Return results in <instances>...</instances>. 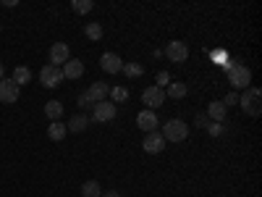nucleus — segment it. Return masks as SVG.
Wrapping results in <instances>:
<instances>
[{"label":"nucleus","mask_w":262,"mask_h":197,"mask_svg":"<svg viewBox=\"0 0 262 197\" xmlns=\"http://www.w3.org/2000/svg\"><path fill=\"white\" fill-rule=\"evenodd\" d=\"M123 71L128 74V76H139L144 69H142V66L139 63H123Z\"/></svg>","instance_id":"obj_25"},{"label":"nucleus","mask_w":262,"mask_h":197,"mask_svg":"<svg viewBox=\"0 0 262 197\" xmlns=\"http://www.w3.org/2000/svg\"><path fill=\"white\" fill-rule=\"evenodd\" d=\"M6 79V69H3V63H0V82Z\"/></svg>","instance_id":"obj_31"},{"label":"nucleus","mask_w":262,"mask_h":197,"mask_svg":"<svg viewBox=\"0 0 262 197\" xmlns=\"http://www.w3.org/2000/svg\"><path fill=\"white\" fill-rule=\"evenodd\" d=\"M165 58L173 61V63H184L189 58V45L181 42V40H170L165 45Z\"/></svg>","instance_id":"obj_4"},{"label":"nucleus","mask_w":262,"mask_h":197,"mask_svg":"<svg viewBox=\"0 0 262 197\" xmlns=\"http://www.w3.org/2000/svg\"><path fill=\"white\" fill-rule=\"evenodd\" d=\"M86 126H90V119H86L84 113H76V116H71V119H69V124H66V129H69V131H74V134L84 131Z\"/></svg>","instance_id":"obj_17"},{"label":"nucleus","mask_w":262,"mask_h":197,"mask_svg":"<svg viewBox=\"0 0 262 197\" xmlns=\"http://www.w3.org/2000/svg\"><path fill=\"white\" fill-rule=\"evenodd\" d=\"M142 100H144V105H149L147 111H155V108H160L165 103V90H160V87H155V84H149L147 90L142 92Z\"/></svg>","instance_id":"obj_5"},{"label":"nucleus","mask_w":262,"mask_h":197,"mask_svg":"<svg viewBox=\"0 0 262 197\" xmlns=\"http://www.w3.org/2000/svg\"><path fill=\"white\" fill-rule=\"evenodd\" d=\"M207 116H210V121L221 124V121H226V116H228V108L223 105V100H215V103L207 105Z\"/></svg>","instance_id":"obj_15"},{"label":"nucleus","mask_w":262,"mask_h":197,"mask_svg":"<svg viewBox=\"0 0 262 197\" xmlns=\"http://www.w3.org/2000/svg\"><path fill=\"white\" fill-rule=\"evenodd\" d=\"M186 92H189V90H186V84H184V82H173V84H168V92H165V97L181 100Z\"/></svg>","instance_id":"obj_20"},{"label":"nucleus","mask_w":262,"mask_h":197,"mask_svg":"<svg viewBox=\"0 0 262 197\" xmlns=\"http://www.w3.org/2000/svg\"><path fill=\"white\" fill-rule=\"evenodd\" d=\"M137 126H139L142 131H147V134H152V131L160 126V121H158L155 111H142V113L137 116Z\"/></svg>","instance_id":"obj_13"},{"label":"nucleus","mask_w":262,"mask_h":197,"mask_svg":"<svg viewBox=\"0 0 262 197\" xmlns=\"http://www.w3.org/2000/svg\"><path fill=\"white\" fill-rule=\"evenodd\" d=\"M39 82L48 87V90H53V87H58L63 82V71L58 69V66H42V71H39Z\"/></svg>","instance_id":"obj_6"},{"label":"nucleus","mask_w":262,"mask_h":197,"mask_svg":"<svg viewBox=\"0 0 262 197\" xmlns=\"http://www.w3.org/2000/svg\"><path fill=\"white\" fill-rule=\"evenodd\" d=\"M84 32H86V37H90V40H95V42H97V40L102 37V27H100V21H90Z\"/></svg>","instance_id":"obj_24"},{"label":"nucleus","mask_w":262,"mask_h":197,"mask_svg":"<svg viewBox=\"0 0 262 197\" xmlns=\"http://www.w3.org/2000/svg\"><path fill=\"white\" fill-rule=\"evenodd\" d=\"M100 69H102L105 74H121V71H123V61H121V55H116V53H102V55H100Z\"/></svg>","instance_id":"obj_8"},{"label":"nucleus","mask_w":262,"mask_h":197,"mask_svg":"<svg viewBox=\"0 0 262 197\" xmlns=\"http://www.w3.org/2000/svg\"><path fill=\"white\" fill-rule=\"evenodd\" d=\"M102 197H121L118 192H113V189H107V192H102Z\"/></svg>","instance_id":"obj_30"},{"label":"nucleus","mask_w":262,"mask_h":197,"mask_svg":"<svg viewBox=\"0 0 262 197\" xmlns=\"http://www.w3.org/2000/svg\"><path fill=\"white\" fill-rule=\"evenodd\" d=\"M60 71H63V79H79L84 74V63L79 58H69L60 66Z\"/></svg>","instance_id":"obj_14"},{"label":"nucleus","mask_w":262,"mask_h":197,"mask_svg":"<svg viewBox=\"0 0 262 197\" xmlns=\"http://www.w3.org/2000/svg\"><path fill=\"white\" fill-rule=\"evenodd\" d=\"M71 8H74V13L84 16V13H90V11L95 8V3H92V0H74V3H71Z\"/></svg>","instance_id":"obj_22"},{"label":"nucleus","mask_w":262,"mask_h":197,"mask_svg":"<svg viewBox=\"0 0 262 197\" xmlns=\"http://www.w3.org/2000/svg\"><path fill=\"white\" fill-rule=\"evenodd\" d=\"M11 79L16 82V87H24V84H29V82H32V69H29V66H16Z\"/></svg>","instance_id":"obj_16"},{"label":"nucleus","mask_w":262,"mask_h":197,"mask_svg":"<svg viewBox=\"0 0 262 197\" xmlns=\"http://www.w3.org/2000/svg\"><path fill=\"white\" fill-rule=\"evenodd\" d=\"M92 119L95 121H113L116 119V113H118V105H113L111 100H102V103H97L95 108H92Z\"/></svg>","instance_id":"obj_7"},{"label":"nucleus","mask_w":262,"mask_h":197,"mask_svg":"<svg viewBox=\"0 0 262 197\" xmlns=\"http://www.w3.org/2000/svg\"><path fill=\"white\" fill-rule=\"evenodd\" d=\"M228 84L233 87V90H247V87L252 84V71L247 69L244 63L228 66Z\"/></svg>","instance_id":"obj_3"},{"label":"nucleus","mask_w":262,"mask_h":197,"mask_svg":"<svg viewBox=\"0 0 262 197\" xmlns=\"http://www.w3.org/2000/svg\"><path fill=\"white\" fill-rule=\"evenodd\" d=\"M86 97H90V103L92 105H97V103H102V100H107V95H111V87H107L105 82H95L90 90L84 92Z\"/></svg>","instance_id":"obj_12"},{"label":"nucleus","mask_w":262,"mask_h":197,"mask_svg":"<svg viewBox=\"0 0 262 197\" xmlns=\"http://www.w3.org/2000/svg\"><path fill=\"white\" fill-rule=\"evenodd\" d=\"M236 103H238V95H236V92L226 95V100H223V105H226V108H228V105H236Z\"/></svg>","instance_id":"obj_28"},{"label":"nucleus","mask_w":262,"mask_h":197,"mask_svg":"<svg viewBox=\"0 0 262 197\" xmlns=\"http://www.w3.org/2000/svg\"><path fill=\"white\" fill-rule=\"evenodd\" d=\"M18 95H21V87H16L13 79H3V82H0V103L11 105V103L18 100Z\"/></svg>","instance_id":"obj_9"},{"label":"nucleus","mask_w":262,"mask_h":197,"mask_svg":"<svg viewBox=\"0 0 262 197\" xmlns=\"http://www.w3.org/2000/svg\"><path fill=\"white\" fill-rule=\"evenodd\" d=\"M66 134H69L66 124H60V121H50V126H48V137H50L53 142H60Z\"/></svg>","instance_id":"obj_18"},{"label":"nucleus","mask_w":262,"mask_h":197,"mask_svg":"<svg viewBox=\"0 0 262 197\" xmlns=\"http://www.w3.org/2000/svg\"><path fill=\"white\" fill-rule=\"evenodd\" d=\"M126 100H128V90H126V87H113V90H111V103L118 105V103H126Z\"/></svg>","instance_id":"obj_23"},{"label":"nucleus","mask_w":262,"mask_h":197,"mask_svg":"<svg viewBox=\"0 0 262 197\" xmlns=\"http://www.w3.org/2000/svg\"><path fill=\"white\" fill-rule=\"evenodd\" d=\"M238 103H242V111L247 116H259V111H262V92L257 90V87H247L244 95L238 97Z\"/></svg>","instance_id":"obj_2"},{"label":"nucleus","mask_w":262,"mask_h":197,"mask_svg":"<svg viewBox=\"0 0 262 197\" xmlns=\"http://www.w3.org/2000/svg\"><path fill=\"white\" fill-rule=\"evenodd\" d=\"M168 82H170L168 71H160V74H158V84H155V87H160V90H163V84H168Z\"/></svg>","instance_id":"obj_27"},{"label":"nucleus","mask_w":262,"mask_h":197,"mask_svg":"<svg viewBox=\"0 0 262 197\" xmlns=\"http://www.w3.org/2000/svg\"><path fill=\"white\" fill-rule=\"evenodd\" d=\"M76 103H79V108H95V105H92V103H90V97H86V95H84V92H81V95H79V97H76Z\"/></svg>","instance_id":"obj_26"},{"label":"nucleus","mask_w":262,"mask_h":197,"mask_svg":"<svg viewBox=\"0 0 262 197\" xmlns=\"http://www.w3.org/2000/svg\"><path fill=\"white\" fill-rule=\"evenodd\" d=\"M207 129H210V134H221V124H215V121H207Z\"/></svg>","instance_id":"obj_29"},{"label":"nucleus","mask_w":262,"mask_h":197,"mask_svg":"<svg viewBox=\"0 0 262 197\" xmlns=\"http://www.w3.org/2000/svg\"><path fill=\"white\" fill-rule=\"evenodd\" d=\"M0 32H3V27H0Z\"/></svg>","instance_id":"obj_32"},{"label":"nucleus","mask_w":262,"mask_h":197,"mask_svg":"<svg viewBox=\"0 0 262 197\" xmlns=\"http://www.w3.org/2000/svg\"><path fill=\"white\" fill-rule=\"evenodd\" d=\"M142 147H144V152H149V155H158V152H163V150H165V140H163L160 131H152V134H147V137H144Z\"/></svg>","instance_id":"obj_10"},{"label":"nucleus","mask_w":262,"mask_h":197,"mask_svg":"<svg viewBox=\"0 0 262 197\" xmlns=\"http://www.w3.org/2000/svg\"><path fill=\"white\" fill-rule=\"evenodd\" d=\"M69 58H71V50H69L66 42H55V45L50 48V66H58V69H60Z\"/></svg>","instance_id":"obj_11"},{"label":"nucleus","mask_w":262,"mask_h":197,"mask_svg":"<svg viewBox=\"0 0 262 197\" xmlns=\"http://www.w3.org/2000/svg\"><path fill=\"white\" fill-rule=\"evenodd\" d=\"M189 137V126L181 119H170L163 124V140L165 142H184Z\"/></svg>","instance_id":"obj_1"},{"label":"nucleus","mask_w":262,"mask_h":197,"mask_svg":"<svg viewBox=\"0 0 262 197\" xmlns=\"http://www.w3.org/2000/svg\"><path fill=\"white\" fill-rule=\"evenodd\" d=\"M45 113H48V119H50V121H60V116H63V103L50 100V103L45 105Z\"/></svg>","instance_id":"obj_21"},{"label":"nucleus","mask_w":262,"mask_h":197,"mask_svg":"<svg viewBox=\"0 0 262 197\" xmlns=\"http://www.w3.org/2000/svg\"><path fill=\"white\" fill-rule=\"evenodd\" d=\"M81 197H102V187H100V182H95V179L84 182V184H81Z\"/></svg>","instance_id":"obj_19"}]
</instances>
